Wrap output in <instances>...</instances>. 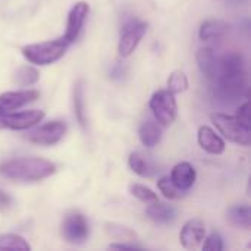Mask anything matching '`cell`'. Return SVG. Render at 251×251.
<instances>
[{"label": "cell", "mask_w": 251, "mask_h": 251, "mask_svg": "<svg viewBox=\"0 0 251 251\" xmlns=\"http://www.w3.org/2000/svg\"><path fill=\"white\" fill-rule=\"evenodd\" d=\"M216 78L218 96L225 100H237L246 90L247 82L243 56L235 51L224 54L219 60Z\"/></svg>", "instance_id": "6da1fadb"}, {"label": "cell", "mask_w": 251, "mask_h": 251, "mask_svg": "<svg viewBox=\"0 0 251 251\" xmlns=\"http://www.w3.org/2000/svg\"><path fill=\"white\" fill-rule=\"evenodd\" d=\"M56 172V165L40 157L10 159L0 165V175L13 181L35 182L49 178Z\"/></svg>", "instance_id": "7a4b0ae2"}, {"label": "cell", "mask_w": 251, "mask_h": 251, "mask_svg": "<svg viewBox=\"0 0 251 251\" xmlns=\"http://www.w3.org/2000/svg\"><path fill=\"white\" fill-rule=\"evenodd\" d=\"M69 43L62 37L56 40L41 41L35 44H28L22 47V56L37 66H47L57 62L66 53Z\"/></svg>", "instance_id": "3957f363"}, {"label": "cell", "mask_w": 251, "mask_h": 251, "mask_svg": "<svg viewBox=\"0 0 251 251\" xmlns=\"http://www.w3.org/2000/svg\"><path fill=\"white\" fill-rule=\"evenodd\" d=\"M212 122L216 129L231 143H235L243 147H249L251 144V129L243 126L235 116L225 113H213Z\"/></svg>", "instance_id": "277c9868"}, {"label": "cell", "mask_w": 251, "mask_h": 251, "mask_svg": "<svg viewBox=\"0 0 251 251\" xmlns=\"http://www.w3.org/2000/svg\"><path fill=\"white\" fill-rule=\"evenodd\" d=\"M156 121L163 125V126H169L175 122L176 119V112H178V106H176V100H175V94H172L169 90H159L156 91L149 103Z\"/></svg>", "instance_id": "5b68a950"}, {"label": "cell", "mask_w": 251, "mask_h": 251, "mask_svg": "<svg viewBox=\"0 0 251 251\" xmlns=\"http://www.w3.org/2000/svg\"><path fill=\"white\" fill-rule=\"evenodd\" d=\"M62 234L71 244H82L90 235V225L87 218L79 212H71L65 216L62 224Z\"/></svg>", "instance_id": "8992f818"}, {"label": "cell", "mask_w": 251, "mask_h": 251, "mask_svg": "<svg viewBox=\"0 0 251 251\" xmlns=\"http://www.w3.org/2000/svg\"><path fill=\"white\" fill-rule=\"evenodd\" d=\"M146 31H147V24L143 21L131 19L129 22H126L124 26L122 35H121L119 44H118L119 54L122 57H129L138 47Z\"/></svg>", "instance_id": "52a82bcc"}, {"label": "cell", "mask_w": 251, "mask_h": 251, "mask_svg": "<svg viewBox=\"0 0 251 251\" xmlns=\"http://www.w3.org/2000/svg\"><path fill=\"white\" fill-rule=\"evenodd\" d=\"M65 132H66L65 122L51 121V122H47V124L41 125L40 128L31 131L26 135V140L34 144H40V146H53L63 138Z\"/></svg>", "instance_id": "ba28073f"}, {"label": "cell", "mask_w": 251, "mask_h": 251, "mask_svg": "<svg viewBox=\"0 0 251 251\" xmlns=\"http://www.w3.org/2000/svg\"><path fill=\"white\" fill-rule=\"evenodd\" d=\"M44 118V112L38 109H31V110H24V112H16V113H4L0 116V126L15 129V131H22L35 126L38 122H41Z\"/></svg>", "instance_id": "9c48e42d"}, {"label": "cell", "mask_w": 251, "mask_h": 251, "mask_svg": "<svg viewBox=\"0 0 251 251\" xmlns=\"http://www.w3.org/2000/svg\"><path fill=\"white\" fill-rule=\"evenodd\" d=\"M88 10H90V6H88L87 1H78L71 9V12L68 15L66 31H65V35H63V38L69 44H72V43H75L78 40V37L81 34V29L84 26L85 18L88 15Z\"/></svg>", "instance_id": "30bf717a"}, {"label": "cell", "mask_w": 251, "mask_h": 251, "mask_svg": "<svg viewBox=\"0 0 251 251\" xmlns=\"http://www.w3.org/2000/svg\"><path fill=\"white\" fill-rule=\"evenodd\" d=\"M40 97L37 90H21V91H7L0 94V116L16 110L28 103L35 101Z\"/></svg>", "instance_id": "8fae6325"}, {"label": "cell", "mask_w": 251, "mask_h": 251, "mask_svg": "<svg viewBox=\"0 0 251 251\" xmlns=\"http://www.w3.org/2000/svg\"><path fill=\"white\" fill-rule=\"evenodd\" d=\"M206 235V226L203 221L200 219H190L184 224L181 234H179V241L181 246L187 250H194L197 249Z\"/></svg>", "instance_id": "7c38bea8"}, {"label": "cell", "mask_w": 251, "mask_h": 251, "mask_svg": "<svg viewBox=\"0 0 251 251\" xmlns=\"http://www.w3.org/2000/svg\"><path fill=\"white\" fill-rule=\"evenodd\" d=\"M197 174L193 165H190L188 162H181L178 165L174 166L172 172H171V179L172 182L182 191L190 190L194 182H196Z\"/></svg>", "instance_id": "4fadbf2b"}, {"label": "cell", "mask_w": 251, "mask_h": 251, "mask_svg": "<svg viewBox=\"0 0 251 251\" xmlns=\"http://www.w3.org/2000/svg\"><path fill=\"white\" fill-rule=\"evenodd\" d=\"M197 140L200 147L210 154H222L225 151V141L209 126H200Z\"/></svg>", "instance_id": "5bb4252c"}, {"label": "cell", "mask_w": 251, "mask_h": 251, "mask_svg": "<svg viewBox=\"0 0 251 251\" xmlns=\"http://www.w3.org/2000/svg\"><path fill=\"white\" fill-rule=\"evenodd\" d=\"M197 65H199V69L201 71V74L207 79H216L219 60L212 49L204 47L197 51Z\"/></svg>", "instance_id": "9a60e30c"}, {"label": "cell", "mask_w": 251, "mask_h": 251, "mask_svg": "<svg viewBox=\"0 0 251 251\" xmlns=\"http://www.w3.org/2000/svg\"><path fill=\"white\" fill-rule=\"evenodd\" d=\"M147 216L156 222V224H160V225H166V224H171L175 221L176 218V212L172 206L169 204H162L159 201H154V203H150V206L147 207L146 210Z\"/></svg>", "instance_id": "2e32d148"}, {"label": "cell", "mask_w": 251, "mask_h": 251, "mask_svg": "<svg viewBox=\"0 0 251 251\" xmlns=\"http://www.w3.org/2000/svg\"><path fill=\"white\" fill-rule=\"evenodd\" d=\"M228 29H229V25L226 22H224L221 19H209L201 24L199 35H200V40L209 41V40L222 37Z\"/></svg>", "instance_id": "e0dca14e"}, {"label": "cell", "mask_w": 251, "mask_h": 251, "mask_svg": "<svg viewBox=\"0 0 251 251\" xmlns=\"http://www.w3.org/2000/svg\"><path fill=\"white\" fill-rule=\"evenodd\" d=\"M140 140L146 147H154L162 140V129L160 126L153 121H146L141 124L138 131Z\"/></svg>", "instance_id": "ac0fdd59"}, {"label": "cell", "mask_w": 251, "mask_h": 251, "mask_svg": "<svg viewBox=\"0 0 251 251\" xmlns=\"http://www.w3.org/2000/svg\"><path fill=\"white\" fill-rule=\"evenodd\" d=\"M228 218L229 221L238 226V228H244V229H250L251 226V209L249 204H237L232 206L228 212Z\"/></svg>", "instance_id": "d6986e66"}, {"label": "cell", "mask_w": 251, "mask_h": 251, "mask_svg": "<svg viewBox=\"0 0 251 251\" xmlns=\"http://www.w3.org/2000/svg\"><path fill=\"white\" fill-rule=\"evenodd\" d=\"M129 168L140 176L143 178H149L153 175V166L150 165V162L138 151H134L131 153L129 156Z\"/></svg>", "instance_id": "ffe728a7"}, {"label": "cell", "mask_w": 251, "mask_h": 251, "mask_svg": "<svg viewBox=\"0 0 251 251\" xmlns=\"http://www.w3.org/2000/svg\"><path fill=\"white\" fill-rule=\"evenodd\" d=\"M40 78V74L35 68L32 66H21L16 69L15 72V76H13V81L19 85V87H29L32 84H35Z\"/></svg>", "instance_id": "44dd1931"}, {"label": "cell", "mask_w": 251, "mask_h": 251, "mask_svg": "<svg viewBox=\"0 0 251 251\" xmlns=\"http://www.w3.org/2000/svg\"><path fill=\"white\" fill-rule=\"evenodd\" d=\"M74 112L81 126H85V106H84V87L82 81H78L74 88Z\"/></svg>", "instance_id": "7402d4cb"}, {"label": "cell", "mask_w": 251, "mask_h": 251, "mask_svg": "<svg viewBox=\"0 0 251 251\" xmlns=\"http://www.w3.org/2000/svg\"><path fill=\"white\" fill-rule=\"evenodd\" d=\"M0 250H31V246L24 237L16 234H4L0 237Z\"/></svg>", "instance_id": "603a6c76"}, {"label": "cell", "mask_w": 251, "mask_h": 251, "mask_svg": "<svg viewBox=\"0 0 251 251\" xmlns=\"http://www.w3.org/2000/svg\"><path fill=\"white\" fill-rule=\"evenodd\" d=\"M168 90L172 94H179L188 90V78L182 71H174L168 78Z\"/></svg>", "instance_id": "cb8c5ba5"}, {"label": "cell", "mask_w": 251, "mask_h": 251, "mask_svg": "<svg viewBox=\"0 0 251 251\" xmlns=\"http://www.w3.org/2000/svg\"><path fill=\"white\" fill-rule=\"evenodd\" d=\"M157 188H159L160 193H162L166 199H169V200H178V199H181V197L184 196V193H185V191L179 190V188L172 182V179H171L169 176L160 178V179L157 181Z\"/></svg>", "instance_id": "d4e9b609"}, {"label": "cell", "mask_w": 251, "mask_h": 251, "mask_svg": "<svg viewBox=\"0 0 251 251\" xmlns=\"http://www.w3.org/2000/svg\"><path fill=\"white\" fill-rule=\"evenodd\" d=\"M129 193L134 197H137L140 201H143V203H149L150 204V203L159 201L157 200V194L153 190H150L149 187H146V185L132 184V185H129Z\"/></svg>", "instance_id": "484cf974"}, {"label": "cell", "mask_w": 251, "mask_h": 251, "mask_svg": "<svg viewBox=\"0 0 251 251\" xmlns=\"http://www.w3.org/2000/svg\"><path fill=\"white\" fill-rule=\"evenodd\" d=\"M106 231L110 234V237H113L115 240H135V232L131 231L129 228L126 226H121V225H116V224H107L106 225Z\"/></svg>", "instance_id": "4316f807"}, {"label": "cell", "mask_w": 251, "mask_h": 251, "mask_svg": "<svg viewBox=\"0 0 251 251\" xmlns=\"http://www.w3.org/2000/svg\"><path fill=\"white\" fill-rule=\"evenodd\" d=\"M203 249L207 251H222L224 250V241H222V237L219 234H210L204 244H203Z\"/></svg>", "instance_id": "83f0119b"}, {"label": "cell", "mask_w": 251, "mask_h": 251, "mask_svg": "<svg viewBox=\"0 0 251 251\" xmlns=\"http://www.w3.org/2000/svg\"><path fill=\"white\" fill-rule=\"evenodd\" d=\"M235 118H237V121H238V122H240L243 126H246V128H250L251 129L250 103H249V101H246L244 104H241V106H240V109H238V112H237Z\"/></svg>", "instance_id": "f1b7e54d"}, {"label": "cell", "mask_w": 251, "mask_h": 251, "mask_svg": "<svg viewBox=\"0 0 251 251\" xmlns=\"http://www.w3.org/2000/svg\"><path fill=\"white\" fill-rule=\"evenodd\" d=\"M109 249L110 250H140L141 247L135 244H110Z\"/></svg>", "instance_id": "f546056e"}, {"label": "cell", "mask_w": 251, "mask_h": 251, "mask_svg": "<svg viewBox=\"0 0 251 251\" xmlns=\"http://www.w3.org/2000/svg\"><path fill=\"white\" fill-rule=\"evenodd\" d=\"M7 201H9V197H7L3 191H0V206L7 204Z\"/></svg>", "instance_id": "4dcf8cb0"}]
</instances>
